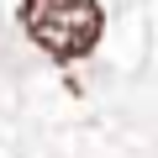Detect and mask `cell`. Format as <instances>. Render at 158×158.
Here are the masks:
<instances>
[{"label": "cell", "mask_w": 158, "mask_h": 158, "mask_svg": "<svg viewBox=\"0 0 158 158\" xmlns=\"http://www.w3.org/2000/svg\"><path fill=\"white\" fill-rule=\"evenodd\" d=\"M16 21L53 63L90 58L106 37V6L100 0H21Z\"/></svg>", "instance_id": "obj_1"}]
</instances>
